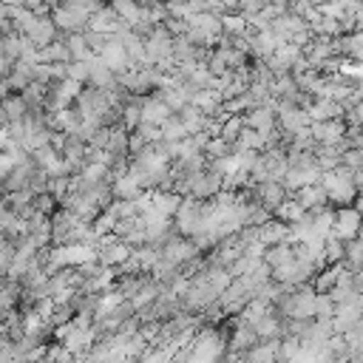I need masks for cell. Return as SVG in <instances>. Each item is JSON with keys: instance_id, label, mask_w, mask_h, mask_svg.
<instances>
[{"instance_id": "obj_6", "label": "cell", "mask_w": 363, "mask_h": 363, "mask_svg": "<svg viewBox=\"0 0 363 363\" xmlns=\"http://www.w3.org/2000/svg\"><path fill=\"white\" fill-rule=\"evenodd\" d=\"M173 43L176 37L164 28V26H156V31L145 40V51H147V65H159V62H167L173 60Z\"/></svg>"}, {"instance_id": "obj_9", "label": "cell", "mask_w": 363, "mask_h": 363, "mask_svg": "<svg viewBox=\"0 0 363 363\" xmlns=\"http://www.w3.org/2000/svg\"><path fill=\"white\" fill-rule=\"evenodd\" d=\"M346 119H332V122H312V139L318 145H343L346 142Z\"/></svg>"}, {"instance_id": "obj_18", "label": "cell", "mask_w": 363, "mask_h": 363, "mask_svg": "<svg viewBox=\"0 0 363 363\" xmlns=\"http://www.w3.org/2000/svg\"><path fill=\"white\" fill-rule=\"evenodd\" d=\"M122 26H125V23H122L119 14L111 9V3H108L105 9H99V11H94V14H91V23H88L91 31H102V34H116Z\"/></svg>"}, {"instance_id": "obj_17", "label": "cell", "mask_w": 363, "mask_h": 363, "mask_svg": "<svg viewBox=\"0 0 363 363\" xmlns=\"http://www.w3.org/2000/svg\"><path fill=\"white\" fill-rule=\"evenodd\" d=\"M303 210H318V207H326L329 204V193H326V187L318 182V184H306V187H301L295 196H292Z\"/></svg>"}, {"instance_id": "obj_37", "label": "cell", "mask_w": 363, "mask_h": 363, "mask_svg": "<svg viewBox=\"0 0 363 363\" xmlns=\"http://www.w3.org/2000/svg\"><path fill=\"white\" fill-rule=\"evenodd\" d=\"M261 264H264V258H258V255H241V258H238V261L230 267V275H233V278L250 275V272H255Z\"/></svg>"}, {"instance_id": "obj_33", "label": "cell", "mask_w": 363, "mask_h": 363, "mask_svg": "<svg viewBox=\"0 0 363 363\" xmlns=\"http://www.w3.org/2000/svg\"><path fill=\"white\" fill-rule=\"evenodd\" d=\"M343 264H346L352 272H360V269H363V238L346 241V258H343Z\"/></svg>"}, {"instance_id": "obj_24", "label": "cell", "mask_w": 363, "mask_h": 363, "mask_svg": "<svg viewBox=\"0 0 363 363\" xmlns=\"http://www.w3.org/2000/svg\"><path fill=\"white\" fill-rule=\"evenodd\" d=\"M111 9H113V11L119 14V20L128 23L130 28L139 26V23L145 20V11H147V9H142L136 0H111Z\"/></svg>"}, {"instance_id": "obj_44", "label": "cell", "mask_w": 363, "mask_h": 363, "mask_svg": "<svg viewBox=\"0 0 363 363\" xmlns=\"http://www.w3.org/2000/svg\"><path fill=\"white\" fill-rule=\"evenodd\" d=\"M3 6H26V0H0Z\"/></svg>"}, {"instance_id": "obj_28", "label": "cell", "mask_w": 363, "mask_h": 363, "mask_svg": "<svg viewBox=\"0 0 363 363\" xmlns=\"http://www.w3.org/2000/svg\"><path fill=\"white\" fill-rule=\"evenodd\" d=\"M281 343V340H278ZM278 343H258L255 349H250L247 354H244V363H281V357H278Z\"/></svg>"}, {"instance_id": "obj_30", "label": "cell", "mask_w": 363, "mask_h": 363, "mask_svg": "<svg viewBox=\"0 0 363 363\" xmlns=\"http://www.w3.org/2000/svg\"><path fill=\"white\" fill-rule=\"evenodd\" d=\"M65 43H68V48H71V57L79 60V62H91V60L96 57V54L91 51V45H88L85 34H68Z\"/></svg>"}, {"instance_id": "obj_36", "label": "cell", "mask_w": 363, "mask_h": 363, "mask_svg": "<svg viewBox=\"0 0 363 363\" xmlns=\"http://www.w3.org/2000/svg\"><path fill=\"white\" fill-rule=\"evenodd\" d=\"M238 145H241V147H247V150H258V153H264V150H267V136H264V133H258L255 128H244V133H241Z\"/></svg>"}, {"instance_id": "obj_22", "label": "cell", "mask_w": 363, "mask_h": 363, "mask_svg": "<svg viewBox=\"0 0 363 363\" xmlns=\"http://www.w3.org/2000/svg\"><path fill=\"white\" fill-rule=\"evenodd\" d=\"M292 261H295V244H289V241H284V244H275V247H267V250H264V264H267V267H272V269L286 267V264H292Z\"/></svg>"}, {"instance_id": "obj_29", "label": "cell", "mask_w": 363, "mask_h": 363, "mask_svg": "<svg viewBox=\"0 0 363 363\" xmlns=\"http://www.w3.org/2000/svg\"><path fill=\"white\" fill-rule=\"evenodd\" d=\"M221 20H224V34L227 37H250V34H255L244 14H224Z\"/></svg>"}, {"instance_id": "obj_14", "label": "cell", "mask_w": 363, "mask_h": 363, "mask_svg": "<svg viewBox=\"0 0 363 363\" xmlns=\"http://www.w3.org/2000/svg\"><path fill=\"white\" fill-rule=\"evenodd\" d=\"M343 272H346V264H343V261H340V264H329V267H323V269L312 278V289H315L318 295H332L335 286L340 284Z\"/></svg>"}, {"instance_id": "obj_26", "label": "cell", "mask_w": 363, "mask_h": 363, "mask_svg": "<svg viewBox=\"0 0 363 363\" xmlns=\"http://www.w3.org/2000/svg\"><path fill=\"white\" fill-rule=\"evenodd\" d=\"M119 82V77L99 60V57H94L91 60V82L88 85H94V88H102V91H108V88H113Z\"/></svg>"}, {"instance_id": "obj_25", "label": "cell", "mask_w": 363, "mask_h": 363, "mask_svg": "<svg viewBox=\"0 0 363 363\" xmlns=\"http://www.w3.org/2000/svg\"><path fill=\"white\" fill-rule=\"evenodd\" d=\"M258 238H261V244H264V247H275V244H284V241H289V227H286L284 221L272 218L269 224L258 227Z\"/></svg>"}, {"instance_id": "obj_27", "label": "cell", "mask_w": 363, "mask_h": 363, "mask_svg": "<svg viewBox=\"0 0 363 363\" xmlns=\"http://www.w3.org/2000/svg\"><path fill=\"white\" fill-rule=\"evenodd\" d=\"M142 102H145V96H136L133 94V99L122 108V128L128 130V133H133L145 119H142Z\"/></svg>"}, {"instance_id": "obj_38", "label": "cell", "mask_w": 363, "mask_h": 363, "mask_svg": "<svg viewBox=\"0 0 363 363\" xmlns=\"http://www.w3.org/2000/svg\"><path fill=\"white\" fill-rule=\"evenodd\" d=\"M301 340H295V337H284L281 343H278V357H281V363H295L298 360V354H301Z\"/></svg>"}, {"instance_id": "obj_43", "label": "cell", "mask_w": 363, "mask_h": 363, "mask_svg": "<svg viewBox=\"0 0 363 363\" xmlns=\"http://www.w3.org/2000/svg\"><path fill=\"white\" fill-rule=\"evenodd\" d=\"M167 6V14L173 20H187L190 17V9H187V0H164Z\"/></svg>"}, {"instance_id": "obj_39", "label": "cell", "mask_w": 363, "mask_h": 363, "mask_svg": "<svg viewBox=\"0 0 363 363\" xmlns=\"http://www.w3.org/2000/svg\"><path fill=\"white\" fill-rule=\"evenodd\" d=\"M57 199L51 196V193H37L34 199H31V207L37 210V213H45V216H54L57 213Z\"/></svg>"}, {"instance_id": "obj_13", "label": "cell", "mask_w": 363, "mask_h": 363, "mask_svg": "<svg viewBox=\"0 0 363 363\" xmlns=\"http://www.w3.org/2000/svg\"><path fill=\"white\" fill-rule=\"evenodd\" d=\"M37 48H45V45H51V43H57V40H62V31L57 28V23L51 20V17H40L34 26H31V31L26 34Z\"/></svg>"}, {"instance_id": "obj_12", "label": "cell", "mask_w": 363, "mask_h": 363, "mask_svg": "<svg viewBox=\"0 0 363 363\" xmlns=\"http://www.w3.org/2000/svg\"><path fill=\"white\" fill-rule=\"evenodd\" d=\"M247 116V128H255L258 133H264L267 139L278 130V113H275V108H269V105H258V108H252L250 113H244Z\"/></svg>"}, {"instance_id": "obj_10", "label": "cell", "mask_w": 363, "mask_h": 363, "mask_svg": "<svg viewBox=\"0 0 363 363\" xmlns=\"http://www.w3.org/2000/svg\"><path fill=\"white\" fill-rule=\"evenodd\" d=\"M99 60L119 77V74H125V71H130L133 68V62H130V57H128V51H125V45L116 40V37H111V43L105 45V51L99 54Z\"/></svg>"}, {"instance_id": "obj_40", "label": "cell", "mask_w": 363, "mask_h": 363, "mask_svg": "<svg viewBox=\"0 0 363 363\" xmlns=\"http://www.w3.org/2000/svg\"><path fill=\"white\" fill-rule=\"evenodd\" d=\"M74 357H77V354H74L71 349H65L62 343H54V346L45 349V360H48V363H74Z\"/></svg>"}, {"instance_id": "obj_16", "label": "cell", "mask_w": 363, "mask_h": 363, "mask_svg": "<svg viewBox=\"0 0 363 363\" xmlns=\"http://www.w3.org/2000/svg\"><path fill=\"white\" fill-rule=\"evenodd\" d=\"M261 343V337L255 335V329H250V326H233V332H230V343H227V349L230 352H235V354H247L250 349H255Z\"/></svg>"}, {"instance_id": "obj_31", "label": "cell", "mask_w": 363, "mask_h": 363, "mask_svg": "<svg viewBox=\"0 0 363 363\" xmlns=\"http://www.w3.org/2000/svg\"><path fill=\"white\" fill-rule=\"evenodd\" d=\"M190 133H187V128H184V122H182V116L179 113H173L164 125H162V139H167V142H184Z\"/></svg>"}, {"instance_id": "obj_19", "label": "cell", "mask_w": 363, "mask_h": 363, "mask_svg": "<svg viewBox=\"0 0 363 363\" xmlns=\"http://www.w3.org/2000/svg\"><path fill=\"white\" fill-rule=\"evenodd\" d=\"M309 116H312V122H332V119H343L346 116V108L337 99H318L312 105Z\"/></svg>"}, {"instance_id": "obj_20", "label": "cell", "mask_w": 363, "mask_h": 363, "mask_svg": "<svg viewBox=\"0 0 363 363\" xmlns=\"http://www.w3.org/2000/svg\"><path fill=\"white\" fill-rule=\"evenodd\" d=\"M255 335H258L264 343H278V340H284V318H275L272 312L264 315V318L255 323Z\"/></svg>"}, {"instance_id": "obj_15", "label": "cell", "mask_w": 363, "mask_h": 363, "mask_svg": "<svg viewBox=\"0 0 363 363\" xmlns=\"http://www.w3.org/2000/svg\"><path fill=\"white\" fill-rule=\"evenodd\" d=\"M170 116H173V111H170V105H167L159 94L145 96V102H142V119H145V122H150V125H164Z\"/></svg>"}, {"instance_id": "obj_35", "label": "cell", "mask_w": 363, "mask_h": 363, "mask_svg": "<svg viewBox=\"0 0 363 363\" xmlns=\"http://www.w3.org/2000/svg\"><path fill=\"white\" fill-rule=\"evenodd\" d=\"M323 252H326V264H340L346 258V241L332 233L326 238V244H323Z\"/></svg>"}, {"instance_id": "obj_32", "label": "cell", "mask_w": 363, "mask_h": 363, "mask_svg": "<svg viewBox=\"0 0 363 363\" xmlns=\"http://www.w3.org/2000/svg\"><path fill=\"white\" fill-rule=\"evenodd\" d=\"M244 128H247V116H244V113H235V116H230V119L221 125V139H227V142L235 145V142L241 139Z\"/></svg>"}, {"instance_id": "obj_3", "label": "cell", "mask_w": 363, "mask_h": 363, "mask_svg": "<svg viewBox=\"0 0 363 363\" xmlns=\"http://www.w3.org/2000/svg\"><path fill=\"white\" fill-rule=\"evenodd\" d=\"M162 258H167V261L176 264V267H190V264L201 261V250L196 247L193 238H187V235H173V238L162 247Z\"/></svg>"}, {"instance_id": "obj_11", "label": "cell", "mask_w": 363, "mask_h": 363, "mask_svg": "<svg viewBox=\"0 0 363 363\" xmlns=\"http://www.w3.org/2000/svg\"><path fill=\"white\" fill-rule=\"evenodd\" d=\"M37 82V65H28V62H17L14 65V74L9 77V79H3V96L6 94H23L28 85H34Z\"/></svg>"}, {"instance_id": "obj_42", "label": "cell", "mask_w": 363, "mask_h": 363, "mask_svg": "<svg viewBox=\"0 0 363 363\" xmlns=\"http://www.w3.org/2000/svg\"><path fill=\"white\" fill-rule=\"evenodd\" d=\"M337 303L332 301V295H318L315 301V318H335Z\"/></svg>"}, {"instance_id": "obj_1", "label": "cell", "mask_w": 363, "mask_h": 363, "mask_svg": "<svg viewBox=\"0 0 363 363\" xmlns=\"http://www.w3.org/2000/svg\"><path fill=\"white\" fill-rule=\"evenodd\" d=\"M74 108L79 111V116H82L85 122H96V125H99V119H102V116L108 113V108H111V99H108V94H105L102 88L85 85L82 94L77 96ZM99 128H102V125H99Z\"/></svg>"}, {"instance_id": "obj_41", "label": "cell", "mask_w": 363, "mask_h": 363, "mask_svg": "<svg viewBox=\"0 0 363 363\" xmlns=\"http://www.w3.org/2000/svg\"><path fill=\"white\" fill-rule=\"evenodd\" d=\"M68 77L77 79V82H82V85H88L91 82V62H79V60L68 62Z\"/></svg>"}, {"instance_id": "obj_23", "label": "cell", "mask_w": 363, "mask_h": 363, "mask_svg": "<svg viewBox=\"0 0 363 363\" xmlns=\"http://www.w3.org/2000/svg\"><path fill=\"white\" fill-rule=\"evenodd\" d=\"M360 320H363V309H357V306H337V312L332 318L337 335H349Z\"/></svg>"}, {"instance_id": "obj_5", "label": "cell", "mask_w": 363, "mask_h": 363, "mask_svg": "<svg viewBox=\"0 0 363 363\" xmlns=\"http://www.w3.org/2000/svg\"><path fill=\"white\" fill-rule=\"evenodd\" d=\"M337 238L343 241H354V238H363V213L349 204V207H335V230H332Z\"/></svg>"}, {"instance_id": "obj_7", "label": "cell", "mask_w": 363, "mask_h": 363, "mask_svg": "<svg viewBox=\"0 0 363 363\" xmlns=\"http://www.w3.org/2000/svg\"><path fill=\"white\" fill-rule=\"evenodd\" d=\"M275 113H278L281 130H284V133H292V136L312 125L309 111H301V108H295V105H289V102H281V99H278V105H275Z\"/></svg>"}, {"instance_id": "obj_2", "label": "cell", "mask_w": 363, "mask_h": 363, "mask_svg": "<svg viewBox=\"0 0 363 363\" xmlns=\"http://www.w3.org/2000/svg\"><path fill=\"white\" fill-rule=\"evenodd\" d=\"M51 20L57 23V28H60L62 34H82V31H88L91 14H88L85 9L68 3V6H54Z\"/></svg>"}, {"instance_id": "obj_34", "label": "cell", "mask_w": 363, "mask_h": 363, "mask_svg": "<svg viewBox=\"0 0 363 363\" xmlns=\"http://www.w3.org/2000/svg\"><path fill=\"white\" fill-rule=\"evenodd\" d=\"M303 213H306V210H303V207H301V204H298L295 199H289V201H286L284 207H278L275 218H278V221H284L286 227H292V224H298V221L303 218Z\"/></svg>"}, {"instance_id": "obj_21", "label": "cell", "mask_w": 363, "mask_h": 363, "mask_svg": "<svg viewBox=\"0 0 363 363\" xmlns=\"http://www.w3.org/2000/svg\"><path fill=\"white\" fill-rule=\"evenodd\" d=\"M28 113V105L20 94H6L3 96V125H14V122H23Z\"/></svg>"}, {"instance_id": "obj_4", "label": "cell", "mask_w": 363, "mask_h": 363, "mask_svg": "<svg viewBox=\"0 0 363 363\" xmlns=\"http://www.w3.org/2000/svg\"><path fill=\"white\" fill-rule=\"evenodd\" d=\"M320 184H323L326 193H329V204L349 207V204L357 201V184H354V179H340V176L332 170V173H323V176H320Z\"/></svg>"}, {"instance_id": "obj_8", "label": "cell", "mask_w": 363, "mask_h": 363, "mask_svg": "<svg viewBox=\"0 0 363 363\" xmlns=\"http://www.w3.org/2000/svg\"><path fill=\"white\" fill-rule=\"evenodd\" d=\"M255 199L267 207V210H272V213H278V207H284L292 196H289V190H286V184L284 182H278V179H269V182H261V184H255Z\"/></svg>"}]
</instances>
